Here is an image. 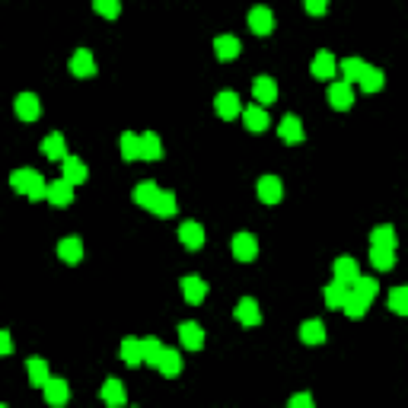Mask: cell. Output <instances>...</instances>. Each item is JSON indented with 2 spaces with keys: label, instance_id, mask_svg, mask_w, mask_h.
<instances>
[{
  "label": "cell",
  "instance_id": "6da1fadb",
  "mask_svg": "<svg viewBox=\"0 0 408 408\" xmlns=\"http://www.w3.org/2000/svg\"><path fill=\"white\" fill-rule=\"evenodd\" d=\"M10 185H13L19 195H26L29 201L45 198V192H48V182H45L42 173H35V169H13V173H10Z\"/></svg>",
  "mask_w": 408,
  "mask_h": 408
},
{
  "label": "cell",
  "instance_id": "7a4b0ae2",
  "mask_svg": "<svg viewBox=\"0 0 408 408\" xmlns=\"http://www.w3.org/2000/svg\"><path fill=\"white\" fill-rule=\"evenodd\" d=\"M45 392V402H48L51 408H64L67 399H70V386H67V380H61V376H48V383L42 386Z\"/></svg>",
  "mask_w": 408,
  "mask_h": 408
},
{
  "label": "cell",
  "instance_id": "3957f363",
  "mask_svg": "<svg viewBox=\"0 0 408 408\" xmlns=\"http://www.w3.org/2000/svg\"><path fill=\"white\" fill-rule=\"evenodd\" d=\"M214 108L217 115L224 118V122H233L236 115H242V106H240V96H236L233 90H224L214 96Z\"/></svg>",
  "mask_w": 408,
  "mask_h": 408
},
{
  "label": "cell",
  "instance_id": "277c9868",
  "mask_svg": "<svg viewBox=\"0 0 408 408\" xmlns=\"http://www.w3.org/2000/svg\"><path fill=\"white\" fill-rule=\"evenodd\" d=\"M13 108H17V118H23V122H35V118L42 115V102H39L35 93H19Z\"/></svg>",
  "mask_w": 408,
  "mask_h": 408
},
{
  "label": "cell",
  "instance_id": "5b68a950",
  "mask_svg": "<svg viewBox=\"0 0 408 408\" xmlns=\"http://www.w3.org/2000/svg\"><path fill=\"white\" fill-rule=\"evenodd\" d=\"M258 198L265 201V204H278L284 198V185L278 175H262L258 179Z\"/></svg>",
  "mask_w": 408,
  "mask_h": 408
},
{
  "label": "cell",
  "instance_id": "8992f818",
  "mask_svg": "<svg viewBox=\"0 0 408 408\" xmlns=\"http://www.w3.org/2000/svg\"><path fill=\"white\" fill-rule=\"evenodd\" d=\"M335 70H338V61H335L332 51H316V58H313V77L316 80H332Z\"/></svg>",
  "mask_w": 408,
  "mask_h": 408
},
{
  "label": "cell",
  "instance_id": "52a82bcc",
  "mask_svg": "<svg viewBox=\"0 0 408 408\" xmlns=\"http://www.w3.org/2000/svg\"><path fill=\"white\" fill-rule=\"evenodd\" d=\"M70 74L74 77H93L96 74V61H93L90 48H77L74 58H70Z\"/></svg>",
  "mask_w": 408,
  "mask_h": 408
},
{
  "label": "cell",
  "instance_id": "ba28073f",
  "mask_svg": "<svg viewBox=\"0 0 408 408\" xmlns=\"http://www.w3.org/2000/svg\"><path fill=\"white\" fill-rule=\"evenodd\" d=\"M179 240H182V246H188V249H201V246H204V226H201L198 220H185V224L179 226Z\"/></svg>",
  "mask_w": 408,
  "mask_h": 408
},
{
  "label": "cell",
  "instance_id": "9c48e42d",
  "mask_svg": "<svg viewBox=\"0 0 408 408\" xmlns=\"http://www.w3.org/2000/svg\"><path fill=\"white\" fill-rule=\"evenodd\" d=\"M332 271H335V281H338V284H344V287H351V284H354V281L360 278L358 262H354L351 255H342V258H338Z\"/></svg>",
  "mask_w": 408,
  "mask_h": 408
},
{
  "label": "cell",
  "instance_id": "30bf717a",
  "mask_svg": "<svg viewBox=\"0 0 408 408\" xmlns=\"http://www.w3.org/2000/svg\"><path fill=\"white\" fill-rule=\"evenodd\" d=\"M233 255L240 262H252L258 255V240L252 233H236L233 236Z\"/></svg>",
  "mask_w": 408,
  "mask_h": 408
},
{
  "label": "cell",
  "instance_id": "8fae6325",
  "mask_svg": "<svg viewBox=\"0 0 408 408\" xmlns=\"http://www.w3.org/2000/svg\"><path fill=\"white\" fill-rule=\"evenodd\" d=\"M271 26H275V13L268 7H252L249 10V29L258 35H268L271 32Z\"/></svg>",
  "mask_w": 408,
  "mask_h": 408
},
{
  "label": "cell",
  "instance_id": "7c38bea8",
  "mask_svg": "<svg viewBox=\"0 0 408 408\" xmlns=\"http://www.w3.org/2000/svg\"><path fill=\"white\" fill-rule=\"evenodd\" d=\"M179 338H182V344L188 351H198L201 344H204V329H201L198 322H179Z\"/></svg>",
  "mask_w": 408,
  "mask_h": 408
},
{
  "label": "cell",
  "instance_id": "4fadbf2b",
  "mask_svg": "<svg viewBox=\"0 0 408 408\" xmlns=\"http://www.w3.org/2000/svg\"><path fill=\"white\" fill-rule=\"evenodd\" d=\"M58 255L67 265H77V262L84 258V242H80V236H64V240L58 242Z\"/></svg>",
  "mask_w": 408,
  "mask_h": 408
},
{
  "label": "cell",
  "instance_id": "5bb4252c",
  "mask_svg": "<svg viewBox=\"0 0 408 408\" xmlns=\"http://www.w3.org/2000/svg\"><path fill=\"white\" fill-rule=\"evenodd\" d=\"M102 402H106L108 408H122L125 405V386H122V380H115V376H108L106 383H102Z\"/></svg>",
  "mask_w": 408,
  "mask_h": 408
},
{
  "label": "cell",
  "instance_id": "9a60e30c",
  "mask_svg": "<svg viewBox=\"0 0 408 408\" xmlns=\"http://www.w3.org/2000/svg\"><path fill=\"white\" fill-rule=\"evenodd\" d=\"M45 198H48L55 208H67V204H70V198H74V185L64 182V179H58V182H51V185H48Z\"/></svg>",
  "mask_w": 408,
  "mask_h": 408
},
{
  "label": "cell",
  "instance_id": "2e32d148",
  "mask_svg": "<svg viewBox=\"0 0 408 408\" xmlns=\"http://www.w3.org/2000/svg\"><path fill=\"white\" fill-rule=\"evenodd\" d=\"M182 293H185V300L188 303H201L204 297H208V281L198 278V275L182 278Z\"/></svg>",
  "mask_w": 408,
  "mask_h": 408
},
{
  "label": "cell",
  "instance_id": "e0dca14e",
  "mask_svg": "<svg viewBox=\"0 0 408 408\" xmlns=\"http://www.w3.org/2000/svg\"><path fill=\"white\" fill-rule=\"evenodd\" d=\"M351 102H354V93H351L348 84H342V80L329 84V106L344 112V108H351Z\"/></svg>",
  "mask_w": 408,
  "mask_h": 408
},
{
  "label": "cell",
  "instance_id": "ac0fdd59",
  "mask_svg": "<svg viewBox=\"0 0 408 408\" xmlns=\"http://www.w3.org/2000/svg\"><path fill=\"white\" fill-rule=\"evenodd\" d=\"M64 182H70V185H80V182H86V175H90V169H86V163L80 157H64Z\"/></svg>",
  "mask_w": 408,
  "mask_h": 408
},
{
  "label": "cell",
  "instance_id": "d6986e66",
  "mask_svg": "<svg viewBox=\"0 0 408 408\" xmlns=\"http://www.w3.org/2000/svg\"><path fill=\"white\" fill-rule=\"evenodd\" d=\"M242 122H246V128L249 131H265L268 125H271V118H268V112L262 106H246L242 108Z\"/></svg>",
  "mask_w": 408,
  "mask_h": 408
},
{
  "label": "cell",
  "instance_id": "ffe728a7",
  "mask_svg": "<svg viewBox=\"0 0 408 408\" xmlns=\"http://www.w3.org/2000/svg\"><path fill=\"white\" fill-rule=\"evenodd\" d=\"M157 370L163 376H179L182 373V358H179V351L163 348V354H159V360H157Z\"/></svg>",
  "mask_w": 408,
  "mask_h": 408
},
{
  "label": "cell",
  "instance_id": "44dd1931",
  "mask_svg": "<svg viewBox=\"0 0 408 408\" xmlns=\"http://www.w3.org/2000/svg\"><path fill=\"white\" fill-rule=\"evenodd\" d=\"M278 134H281V141H287V144H300L307 131H303V125H300V118L297 115H284Z\"/></svg>",
  "mask_w": 408,
  "mask_h": 408
},
{
  "label": "cell",
  "instance_id": "7402d4cb",
  "mask_svg": "<svg viewBox=\"0 0 408 408\" xmlns=\"http://www.w3.org/2000/svg\"><path fill=\"white\" fill-rule=\"evenodd\" d=\"M236 319H240L242 325H258L262 322V309H258V303L252 300V297H242V300L236 303Z\"/></svg>",
  "mask_w": 408,
  "mask_h": 408
},
{
  "label": "cell",
  "instance_id": "603a6c76",
  "mask_svg": "<svg viewBox=\"0 0 408 408\" xmlns=\"http://www.w3.org/2000/svg\"><path fill=\"white\" fill-rule=\"evenodd\" d=\"M252 93H255V102H262V108H265L268 102H275L278 84L271 80V77H255V84H252Z\"/></svg>",
  "mask_w": 408,
  "mask_h": 408
},
{
  "label": "cell",
  "instance_id": "cb8c5ba5",
  "mask_svg": "<svg viewBox=\"0 0 408 408\" xmlns=\"http://www.w3.org/2000/svg\"><path fill=\"white\" fill-rule=\"evenodd\" d=\"M240 39L236 35H217L214 39V51H217V58L220 61H233L236 55H240Z\"/></svg>",
  "mask_w": 408,
  "mask_h": 408
},
{
  "label": "cell",
  "instance_id": "d4e9b609",
  "mask_svg": "<svg viewBox=\"0 0 408 408\" xmlns=\"http://www.w3.org/2000/svg\"><path fill=\"white\" fill-rule=\"evenodd\" d=\"M42 153L48 159H61L64 163V157H67V144H64V134H58V131H51L48 137L42 141Z\"/></svg>",
  "mask_w": 408,
  "mask_h": 408
},
{
  "label": "cell",
  "instance_id": "484cf974",
  "mask_svg": "<svg viewBox=\"0 0 408 408\" xmlns=\"http://www.w3.org/2000/svg\"><path fill=\"white\" fill-rule=\"evenodd\" d=\"M370 242H373V249H392L396 252V230L389 224H380L370 230Z\"/></svg>",
  "mask_w": 408,
  "mask_h": 408
},
{
  "label": "cell",
  "instance_id": "4316f807",
  "mask_svg": "<svg viewBox=\"0 0 408 408\" xmlns=\"http://www.w3.org/2000/svg\"><path fill=\"white\" fill-rule=\"evenodd\" d=\"M26 373H29V383L32 386H39V389H42L45 383H48V364H45L42 358H29L26 360Z\"/></svg>",
  "mask_w": 408,
  "mask_h": 408
},
{
  "label": "cell",
  "instance_id": "83f0119b",
  "mask_svg": "<svg viewBox=\"0 0 408 408\" xmlns=\"http://www.w3.org/2000/svg\"><path fill=\"white\" fill-rule=\"evenodd\" d=\"M383 84H386L383 70H380V67H370V64L364 67V74H360V80H358V86H360L364 93H376V90H383Z\"/></svg>",
  "mask_w": 408,
  "mask_h": 408
},
{
  "label": "cell",
  "instance_id": "f1b7e54d",
  "mask_svg": "<svg viewBox=\"0 0 408 408\" xmlns=\"http://www.w3.org/2000/svg\"><path fill=\"white\" fill-rule=\"evenodd\" d=\"M141 159H163V141H159V134H153V131L141 134Z\"/></svg>",
  "mask_w": 408,
  "mask_h": 408
},
{
  "label": "cell",
  "instance_id": "f546056e",
  "mask_svg": "<svg viewBox=\"0 0 408 408\" xmlns=\"http://www.w3.org/2000/svg\"><path fill=\"white\" fill-rule=\"evenodd\" d=\"M351 293H354V297H360V300H367V303H373V297L380 293V284H376L373 278H364V275H360L358 281L351 284Z\"/></svg>",
  "mask_w": 408,
  "mask_h": 408
},
{
  "label": "cell",
  "instance_id": "4dcf8cb0",
  "mask_svg": "<svg viewBox=\"0 0 408 408\" xmlns=\"http://www.w3.org/2000/svg\"><path fill=\"white\" fill-rule=\"evenodd\" d=\"M348 293H351V287H344V284L332 281L329 287H325V307H329V309H342L344 300H348Z\"/></svg>",
  "mask_w": 408,
  "mask_h": 408
},
{
  "label": "cell",
  "instance_id": "1f68e13d",
  "mask_svg": "<svg viewBox=\"0 0 408 408\" xmlns=\"http://www.w3.org/2000/svg\"><path fill=\"white\" fill-rule=\"evenodd\" d=\"M300 338L307 344H322L325 342V325L319 322V319H307V322L300 325Z\"/></svg>",
  "mask_w": 408,
  "mask_h": 408
},
{
  "label": "cell",
  "instance_id": "d6a6232c",
  "mask_svg": "<svg viewBox=\"0 0 408 408\" xmlns=\"http://www.w3.org/2000/svg\"><path fill=\"white\" fill-rule=\"evenodd\" d=\"M157 195H159V185H157V182H141L137 188H134V201H137L141 208H147V211L153 208Z\"/></svg>",
  "mask_w": 408,
  "mask_h": 408
},
{
  "label": "cell",
  "instance_id": "836d02e7",
  "mask_svg": "<svg viewBox=\"0 0 408 408\" xmlns=\"http://www.w3.org/2000/svg\"><path fill=\"white\" fill-rule=\"evenodd\" d=\"M153 214L157 217H173L175 211H179V204H175V195L173 192H163V188H159V195H157V201H153Z\"/></svg>",
  "mask_w": 408,
  "mask_h": 408
},
{
  "label": "cell",
  "instance_id": "e575fe53",
  "mask_svg": "<svg viewBox=\"0 0 408 408\" xmlns=\"http://www.w3.org/2000/svg\"><path fill=\"white\" fill-rule=\"evenodd\" d=\"M338 67H342V74H344L342 84H348V86H351V84H358V80H360V74H364L367 61H360V58H344Z\"/></svg>",
  "mask_w": 408,
  "mask_h": 408
},
{
  "label": "cell",
  "instance_id": "d590c367",
  "mask_svg": "<svg viewBox=\"0 0 408 408\" xmlns=\"http://www.w3.org/2000/svg\"><path fill=\"white\" fill-rule=\"evenodd\" d=\"M163 348H166V344L159 342V338H144V342H141V360H144V364H150V367H157Z\"/></svg>",
  "mask_w": 408,
  "mask_h": 408
},
{
  "label": "cell",
  "instance_id": "8d00e7d4",
  "mask_svg": "<svg viewBox=\"0 0 408 408\" xmlns=\"http://www.w3.org/2000/svg\"><path fill=\"white\" fill-rule=\"evenodd\" d=\"M122 157L131 163V159H141V137L131 131L122 134Z\"/></svg>",
  "mask_w": 408,
  "mask_h": 408
},
{
  "label": "cell",
  "instance_id": "74e56055",
  "mask_svg": "<svg viewBox=\"0 0 408 408\" xmlns=\"http://www.w3.org/2000/svg\"><path fill=\"white\" fill-rule=\"evenodd\" d=\"M122 360H125L128 367L144 364L141 360V342H137V338H125V342H122Z\"/></svg>",
  "mask_w": 408,
  "mask_h": 408
},
{
  "label": "cell",
  "instance_id": "f35d334b",
  "mask_svg": "<svg viewBox=\"0 0 408 408\" xmlns=\"http://www.w3.org/2000/svg\"><path fill=\"white\" fill-rule=\"evenodd\" d=\"M389 309L396 316H405L408 313V287H392L389 291Z\"/></svg>",
  "mask_w": 408,
  "mask_h": 408
},
{
  "label": "cell",
  "instance_id": "ab89813d",
  "mask_svg": "<svg viewBox=\"0 0 408 408\" xmlns=\"http://www.w3.org/2000/svg\"><path fill=\"white\" fill-rule=\"evenodd\" d=\"M367 307H370V303L367 300H360V297H354V293H348V300H344V313H348L351 319H360V316H367Z\"/></svg>",
  "mask_w": 408,
  "mask_h": 408
},
{
  "label": "cell",
  "instance_id": "60d3db41",
  "mask_svg": "<svg viewBox=\"0 0 408 408\" xmlns=\"http://www.w3.org/2000/svg\"><path fill=\"white\" fill-rule=\"evenodd\" d=\"M370 262H373V268L389 271V268L396 265V255H392V249H370Z\"/></svg>",
  "mask_w": 408,
  "mask_h": 408
},
{
  "label": "cell",
  "instance_id": "b9f144b4",
  "mask_svg": "<svg viewBox=\"0 0 408 408\" xmlns=\"http://www.w3.org/2000/svg\"><path fill=\"white\" fill-rule=\"evenodd\" d=\"M93 10L102 13V17H118V13H122V3H118V0H96Z\"/></svg>",
  "mask_w": 408,
  "mask_h": 408
},
{
  "label": "cell",
  "instance_id": "7bdbcfd3",
  "mask_svg": "<svg viewBox=\"0 0 408 408\" xmlns=\"http://www.w3.org/2000/svg\"><path fill=\"white\" fill-rule=\"evenodd\" d=\"M287 408H316V402H313V396H309V392H297V396H291Z\"/></svg>",
  "mask_w": 408,
  "mask_h": 408
},
{
  "label": "cell",
  "instance_id": "ee69618b",
  "mask_svg": "<svg viewBox=\"0 0 408 408\" xmlns=\"http://www.w3.org/2000/svg\"><path fill=\"white\" fill-rule=\"evenodd\" d=\"M10 351H13V338H10V332L0 329V358H7Z\"/></svg>",
  "mask_w": 408,
  "mask_h": 408
},
{
  "label": "cell",
  "instance_id": "f6af8a7d",
  "mask_svg": "<svg viewBox=\"0 0 408 408\" xmlns=\"http://www.w3.org/2000/svg\"><path fill=\"white\" fill-rule=\"evenodd\" d=\"M307 10L309 13H325V3L322 0H307Z\"/></svg>",
  "mask_w": 408,
  "mask_h": 408
},
{
  "label": "cell",
  "instance_id": "bcb514c9",
  "mask_svg": "<svg viewBox=\"0 0 408 408\" xmlns=\"http://www.w3.org/2000/svg\"><path fill=\"white\" fill-rule=\"evenodd\" d=\"M0 408H7V405H0Z\"/></svg>",
  "mask_w": 408,
  "mask_h": 408
}]
</instances>
